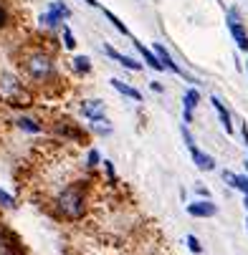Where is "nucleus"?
I'll return each mask as SVG.
<instances>
[{"label":"nucleus","mask_w":248,"mask_h":255,"mask_svg":"<svg viewBox=\"0 0 248 255\" xmlns=\"http://www.w3.org/2000/svg\"><path fill=\"white\" fill-rule=\"evenodd\" d=\"M20 66H23V74L30 81H35V84H48L56 76V61L46 51H30V53H25Z\"/></svg>","instance_id":"obj_1"},{"label":"nucleus","mask_w":248,"mask_h":255,"mask_svg":"<svg viewBox=\"0 0 248 255\" xmlns=\"http://www.w3.org/2000/svg\"><path fill=\"white\" fill-rule=\"evenodd\" d=\"M56 210L66 220H81L86 212V192L81 185H68L56 195Z\"/></svg>","instance_id":"obj_2"},{"label":"nucleus","mask_w":248,"mask_h":255,"mask_svg":"<svg viewBox=\"0 0 248 255\" xmlns=\"http://www.w3.org/2000/svg\"><path fill=\"white\" fill-rule=\"evenodd\" d=\"M71 15V10L63 5V3H51V8H48V13H43L41 15V25H46V28H58L61 25V20H66Z\"/></svg>","instance_id":"obj_3"},{"label":"nucleus","mask_w":248,"mask_h":255,"mask_svg":"<svg viewBox=\"0 0 248 255\" xmlns=\"http://www.w3.org/2000/svg\"><path fill=\"white\" fill-rule=\"evenodd\" d=\"M228 30H231V35H233L236 46H238L241 51H248V33H246V28L241 25L236 10H228Z\"/></svg>","instance_id":"obj_4"},{"label":"nucleus","mask_w":248,"mask_h":255,"mask_svg":"<svg viewBox=\"0 0 248 255\" xmlns=\"http://www.w3.org/2000/svg\"><path fill=\"white\" fill-rule=\"evenodd\" d=\"M81 112L89 122H99L106 114V104L99 101V99H86V101H81Z\"/></svg>","instance_id":"obj_5"},{"label":"nucleus","mask_w":248,"mask_h":255,"mask_svg":"<svg viewBox=\"0 0 248 255\" xmlns=\"http://www.w3.org/2000/svg\"><path fill=\"white\" fill-rule=\"evenodd\" d=\"M188 215L193 217H216L218 215V205L210 202V200H198L188 205Z\"/></svg>","instance_id":"obj_6"},{"label":"nucleus","mask_w":248,"mask_h":255,"mask_svg":"<svg viewBox=\"0 0 248 255\" xmlns=\"http://www.w3.org/2000/svg\"><path fill=\"white\" fill-rule=\"evenodd\" d=\"M198 104H200V91L198 89L185 91V96H183V119H185V124H193V114H195Z\"/></svg>","instance_id":"obj_7"},{"label":"nucleus","mask_w":248,"mask_h":255,"mask_svg":"<svg viewBox=\"0 0 248 255\" xmlns=\"http://www.w3.org/2000/svg\"><path fill=\"white\" fill-rule=\"evenodd\" d=\"M152 53L157 56V61L162 63V68H170L172 74H183V68L177 66L175 61H172V56H170V51L162 46V43H155V48H152Z\"/></svg>","instance_id":"obj_8"},{"label":"nucleus","mask_w":248,"mask_h":255,"mask_svg":"<svg viewBox=\"0 0 248 255\" xmlns=\"http://www.w3.org/2000/svg\"><path fill=\"white\" fill-rule=\"evenodd\" d=\"M104 53H106V56H112L119 66H124V68H129V71H142V63H139V61H134V58L124 56V53H117L112 46H104Z\"/></svg>","instance_id":"obj_9"},{"label":"nucleus","mask_w":248,"mask_h":255,"mask_svg":"<svg viewBox=\"0 0 248 255\" xmlns=\"http://www.w3.org/2000/svg\"><path fill=\"white\" fill-rule=\"evenodd\" d=\"M190 157H193L195 167H198V169H203V172H213V169H216V159H213L210 154H205V152H200L198 147H193V149H190Z\"/></svg>","instance_id":"obj_10"},{"label":"nucleus","mask_w":248,"mask_h":255,"mask_svg":"<svg viewBox=\"0 0 248 255\" xmlns=\"http://www.w3.org/2000/svg\"><path fill=\"white\" fill-rule=\"evenodd\" d=\"M210 104H213V109H216V112H218V117H221V124H223V129H226L228 134H233L231 114H228V109L223 106V101H221V99H216V96H213V99H210Z\"/></svg>","instance_id":"obj_11"},{"label":"nucleus","mask_w":248,"mask_h":255,"mask_svg":"<svg viewBox=\"0 0 248 255\" xmlns=\"http://www.w3.org/2000/svg\"><path fill=\"white\" fill-rule=\"evenodd\" d=\"M109 84H112V86H114V89H117V91H119L122 96H127V99H132V101H142V94H139V91H137L134 86H129V84L119 81V79H112Z\"/></svg>","instance_id":"obj_12"},{"label":"nucleus","mask_w":248,"mask_h":255,"mask_svg":"<svg viewBox=\"0 0 248 255\" xmlns=\"http://www.w3.org/2000/svg\"><path fill=\"white\" fill-rule=\"evenodd\" d=\"M15 127H18L20 131H28V134H38V131L43 129L33 117H18V119H15Z\"/></svg>","instance_id":"obj_13"},{"label":"nucleus","mask_w":248,"mask_h":255,"mask_svg":"<svg viewBox=\"0 0 248 255\" xmlns=\"http://www.w3.org/2000/svg\"><path fill=\"white\" fill-rule=\"evenodd\" d=\"M134 46H137V51H139L142 56H145V61H147V66H150V68H155V71H165V68H162V63L157 61V56H155L150 48H145L139 41H134Z\"/></svg>","instance_id":"obj_14"},{"label":"nucleus","mask_w":248,"mask_h":255,"mask_svg":"<svg viewBox=\"0 0 248 255\" xmlns=\"http://www.w3.org/2000/svg\"><path fill=\"white\" fill-rule=\"evenodd\" d=\"M74 71L76 74H89L91 71V58L89 56H74Z\"/></svg>","instance_id":"obj_15"},{"label":"nucleus","mask_w":248,"mask_h":255,"mask_svg":"<svg viewBox=\"0 0 248 255\" xmlns=\"http://www.w3.org/2000/svg\"><path fill=\"white\" fill-rule=\"evenodd\" d=\"M104 15H106V18H109V20H112V25H114V28H117V30H119L122 35H129V30H127V25H124V23H122V20H119V18L114 15V13H109V10H104Z\"/></svg>","instance_id":"obj_16"},{"label":"nucleus","mask_w":248,"mask_h":255,"mask_svg":"<svg viewBox=\"0 0 248 255\" xmlns=\"http://www.w3.org/2000/svg\"><path fill=\"white\" fill-rule=\"evenodd\" d=\"M233 190L248 195V174H236V185H233Z\"/></svg>","instance_id":"obj_17"},{"label":"nucleus","mask_w":248,"mask_h":255,"mask_svg":"<svg viewBox=\"0 0 248 255\" xmlns=\"http://www.w3.org/2000/svg\"><path fill=\"white\" fill-rule=\"evenodd\" d=\"M0 207H5V210H15V200H13L5 190H0Z\"/></svg>","instance_id":"obj_18"},{"label":"nucleus","mask_w":248,"mask_h":255,"mask_svg":"<svg viewBox=\"0 0 248 255\" xmlns=\"http://www.w3.org/2000/svg\"><path fill=\"white\" fill-rule=\"evenodd\" d=\"M185 243H188V248H190L195 255H200V253H203V245H200V240H198L195 235H185Z\"/></svg>","instance_id":"obj_19"},{"label":"nucleus","mask_w":248,"mask_h":255,"mask_svg":"<svg viewBox=\"0 0 248 255\" xmlns=\"http://www.w3.org/2000/svg\"><path fill=\"white\" fill-rule=\"evenodd\" d=\"M63 46L71 51V48H76V38H74V33H71L66 25H63Z\"/></svg>","instance_id":"obj_20"},{"label":"nucleus","mask_w":248,"mask_h":255,"mask_svg":"<svg viewBox=\"0 0 248 255\" xmlns=\"http://www.w3.org/2000/svg\"><path fill=\"white\" fill-rule=\"evenodd\" d=\"M104 119H99V122H91V127H94V131L96 134H112L114 129H112V124H101Z\"/></svg>","instance_id":"obj_21"},{"label":"nucleus","mask_w":248,"mask_h":255,"mask_svg":"<svg viewBox=\"0 0 248 255\" xmlns=\"http://www.w3.org/2000/svg\"><path fill=\"white\" fill-rule=\"evenodd\" d=\"M99 162H101V154H99L96 149H89V154H86V164H89V167H96Z\"/></svg>","instance_id":"obj_22"},{"label":"nucleus","mask_w":248,"mask_h":255,"mask_svg":"<svg viewBox=\"0 0 248 255\" xmlns=\"http://www.w3.org/2000/svg\"><path fill=\"white\" fill-rule=\"evenodd\" d=\"M183 139H185V144H188V149H193V147H195V139H193V134H190L188 124H183Z\"/></svg>","instance_id":"obj_23"},{"label":"nucleus","mask_w":248,"mask_h":255,"mask_svg":"<svg viewBox=\"0 0 248 255\" xmlns=\"http://www.w3.org/2000/svg\"><path fill=\"white\" fill-rule=\"evenodd\" d=\"M223 182L228 187H233L236 185V172H231V169H223Z\"/></svg>","instance_id":"obj_24"},{"label":"nucleus","mask_w":248,"mask_h":255,"mask_svg":"<svg viewBox=\"0 0 248 255\" xmlns=\"http://www.w3.org/2000/svg\"><path fill=\"white\" fill-rule=\"evenodd\" d=\"M8 25V10L3 8V5H0V30H3Z\"/></svg>","instance_id":"obj_25"},{"label":"nucleus","mask_w":248,"mask_h":255,"mask_svg":"<svg viewBox=\"0 0 248 255\" xmlns=\"http://www.w3.org/2000/svg\"><path fill=\"white\" fill-rule=\"evenodd\" d=\"M104 169H106V174H109V182H114V167H112L109 159H104Z\"/></svg>","instance_id":"obj_26"},{"label":"nucleus","mask_w":248,"mask_h":255,"mask_svg":"<svg viewBox=\"0 0 248 255\" xmlns=\"http://www.w3.org/2000/svg\"><path fill=\"white\" fill-rule=\"evenodd\" d=\"M195 192H198V197H200V200H210V192H208V187H200V185H198V187H195Z\"/></svg>","instance_id":"obj_27"},{"label":"nucleus","mask_w":248,"mask_h":255,"mask_svg":"<svg viewBox=\"0 0 248 255\" xmlns=\"http://www.w3.org/2000/svg\"><path fill=\"white\" fill-rule=\"evenodd\" d=\"M241 134H243V141H246V147H248V127L246 124L241 127Z\"/></svg>","instance_id":"obj_28"},{"label":"nucleus","mask_w":248,"mask_h":255,"mask_svg":"<svg viewBox=\"0 0 248 255\" xmlns=\"http://www.w3.org/2000/svg\"><path fill=\"white\" fill-rule=\"evenodd\" d=\"M152 91H157V94H162L165 89H162V84H152Z\"/></svg>","instance_id":"obj_29"},{"label":"nucleus","mask_w":248,"mask_h":255,"mask_svg":"<svg viewBox=\"0 0 248 255\" xmlns=\"http://www.w3.org/2000/svg\"><path fill=\"white\" fill-rule=\"evenodd\" d=\"M84 3H89L91 8H99V3H96V0H84Z\"/></svg>","instance_id":"obj_30"},{"label":"nucleus","mask_w":248,"mask_h":255,"mask_svg":"<svg viewBox=\"0 0 248 255\" xmlns=\"http://www.w3.org/2000/svg\"><path fill=\"white\" fill-rule=\"evenodd\" d=\"M243 205H246V210H248V195H243Z\"/></svg>","instance_id":"obj_31"},{"label":"nucleus","mask_w":248,"mask_h":255,"mask_svg":"<svg viewBox=\"0 0 248 255\" xmlns=\"http://www.w3.org/2000/svg\"><path fill=\"white\" fill-rule=\"evenodd\" d=\"M243 167H246V174H248V159H246V162H243Z\"/></svg>","instance_id":"obj_32"},{"label":"nucleus","mask_w":248,"mask_h":255,"mask_svg":"<svg viewBox=\"0 0 248 255\" xmlns=\"http://www.w3.org/2000/svg\"><path fill=\"white\" fill-rule=\"evenodd\" d=\"M246 230H248V217H246Z\"/></svg>","instance_id":"obj_33"},{"label":"nucleus","mask_w":248,"mask_h":255,"mask_svg":"<svg viewBox=\"0 0 248 255\" xmlns=\"http://www.w3.org/2000/svg\"><path fill=\"white\" fill-rule=\"evenodd\" d=\"M246 71H248V63H246Z\"/></svg>","instance_id":"obj_34"}]
</instances>
